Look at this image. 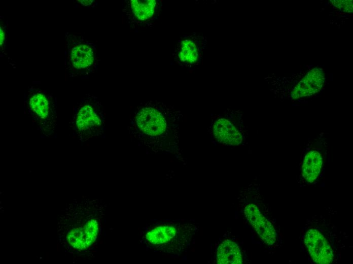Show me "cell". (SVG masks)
Returning <instances> with one entry per match:
<instances>
[{"instance_id": "cell-1", "label": "cell", "mask_w": 353, "mask_h": 264, "mask_svg": "<svg viewBox=\"0 0 353 264\" xmlns=\"http://www.w3.org/2000/svg\"><path fill=\"white\" fill-rule=\"evenodd\" d=\"M197 230V226L191 223L154 225L146 229L142 242L157 251L180 254L190 245Z\"/></svg>"}, {"instance_id": "cell-2", "label": "cell", "mask_w": 353, "mask_h": 264, "mask_svg": "<svg viewBox=\"0 0 353 264\" xmlns=\"http://www.w3.org/2000/svg\"><path fill=\"white\" fill-rule=\"evenodd\" d=\"M169 108L156 101L140 103L133 114L134 129L141 140H151L162 135L167 128Z\"/></svg>"}, {"instance_id": "cell-3", "label": "cell", "mask_w": 353, "mask_h": 264, "mask_svg": "<svg viewBox=\"0 0 353 264\" xmlns=\"http://www.w3.org/2000/svg\"><path fill=\"white\" fill-rule=\"evenodd\" d=\"M160 0H124L122 4L124 22L135 30L154 26L160 15Z\"/></svg>"}, {"instance_id": "cell-4", "label": "cell", "mask_w": 353, "mask_h": 264, "mask_svg": "<svg viewBox=\"0 0 353 264\" xmlns=\"http://www.w3.org/2000/svg\"><path fill=\"white\" fill-rule=\"evenodd\" d=\"M207 42L206 37L196 32L182 36L171 54V64L188 71L194 70L202 62Z\"/></svg>"}, {"instance_id": "cell-5", "label": "cell", "mask_w": 353, "mask_h": 264, "mask_svg": "<svg viewBox=\"0 0 353 264\" xmlns=\"http://www.w3.org/2000/svg\"><path fill=\"white\" fill-rule=\"evenodd\" d=\"M304 242L313 260L317 263L327 264L332 261L333 254L326 239L316 229L308 230Z\"/></svg>"}, {"instance_id": "cell-6", "label": "cell", "mask_w": 353, "mask_h": 264, "mask_svg": "<svg viewBox=\"0 0 353 264\" xmlns=\"http://www.w3.org/2000/svg\"><path fill=\"white\" fill-rule=\"evenodd\" d=\"M244 213L247 220L263 242L269 245H273L276 241L275 231L272 224L258 207L254 204H249L245 207Z\"/></svg>"}, {"instance_id": "cell-7", "label": "cell", "mask_w": 353, "mask_h": 264, "mask_svg": "<svg viewBox=\"0 0 353 264\" xmlns=\"http://www.w3.org/2000/svg\"><path fill=\"white\" fill-rule=\"evenodd\" d=\"M102 120L98 105L92 103H86L79 110L76 124L79 131L87 136H90L99 130Z\"/></svg>"}, {"instance_id": "cell-8", "label": "cell", "mask_w": 353, "mask_h": 264, "mask_svg": "<svg viewBox=\"0 0 353 264\" xmlns=\"http://www.w3.org/2000/svg\"><path fill=\"white\" fill-rule=\"evenodd\" d=\"M213 135L220 143L229 146L237 145L242 142V136L227 119L219 118L214 122Z\"/></svg>"}, {"instance_id": "cell-9", "label": "cell", "mask_w": 353, "mask_h": 264, "mask_svg": "<svg viewBox=\"0 0 353 264\" xmlns=\"http://www.w3.org/2000/svg\"><path fill=\"white\" fill-rule=\"evenodd\" d=\"M70 60L73 65L77 69L92 68L95 60L93 46L87 43L77 45L72 49Z\"/></svg>"}, {"instance_id": "cell-10", "label": "cell", "mask_w": 353, "mask_h": 264, "mask_svg": "<svg viewBox=\"0 0 353 264\" xmlns=\"http://www.w3.org/2000/svg\"><path fill=\"white\" fill-rule=\"evenodd\" d=\"M217 263L221 264H240L242 262L241 251L234 242L226 240L217 249L215 254Z\"/></svg>"}, {"instance_id": "cell-11", "label": "cell", "mask_w": 353, "mask_h": 264, "mask_svg": "<svg viewBox=\"0 0 353 264\" xmlns=\"http://www.w3.org/2000/svg\"><path fill=\"white\" fill-rule=\"evenodd\" d=\"M322 166V157L316 151H311L305 155L302 166V175L309 182H313L317 177Z\"/></svg>"}, {"instance_id": "cell-12", "label": "cell", "mask_w": 353, "mask_h": 264, "mask_svg": "<svg viewBox=\"0 0 353 264\" xmlns=\"http://www.w3.org/2000/svg\"><path fill=\"white\" fill-rule=\"evenodd\" d=\"M32 111L42 119L46 118L49 114V106L46 97L42 93L33 94L29 101Z\"/></svg>"}, {"instance_id": "cell-13", "label": "cell", "mask_w": 353, "mask_h": 264, "mask_svg": "<svg viewBox=\"0 0 353 264\" xmlns=\"http://www.w3.org/2000/svg\"><path fill=\"white\" fill-rule=\"evenodd\" d=\"M5 39V34L4 32V31L3 29H2V28L1 27V31H0V44L1 45H2L3 43L4 40Z\"/></svg>"}, {"instance_id": "cell-14", "label": "cell", "mask_w": 353, "mask_h": 264, "mask_svg": "<svg viewBox=\"0 0 353 264\" xmlns=\"http://www.w3.org/2000/svg\"><path fill=\"white\" fill-rule=\"evenodd\" d=\"M81 3L85 6L90 5L93 1H80Z\"/></svg>"}, {"instance_id": "cell-15", "label": "cell", "mask_w": 353, "mask_h": 264, "mask_svg": "<svg viewBox=\"0 0 353 264\" xmlns=\"http://www.w3.org/2000/svg\"><path fill=\"white\" fill-rule=\"evenodd\" d=\"M348 16H349L348 15L345 14V15H343L341 16L340 17H348Z\"/></svg>"}, {"instance_id": "cell-16", "label": "cell", "mask_w": 353, "mask_h": 264, "mask_svg": "<svg viewBox=\"0 0 353 264\" xmlns=\"http://www.w3.org/2000/svg\"><path fill=\"white\" fill-rule=\"evenodd\" d=\"M330 80H333V74H330Z\"/></svg>"}, {"instance_id": "cell-17", "label": "cell", "mask_w": 353, "mask_h": 264, "mask_svg": "<svg viewBox=\"0 0 353 264\" xmlns=\"http://www.w3.org/2000/svg\"><path fill=\"white\" fill-rule=\"evenodd\" d=\"M48 255H49L48 253V252L46 253V258H47V259H48V258H49Z\"/></svg>"}, {"instance_id": "cell-18", "label": "cell", "mask_w": 353, "mask_h": 264, "mask_svg": "<svg viewBox=\"0 0 353 264\" xmlns=\"http://www.w3.org/2000/svg\"><path fill=\"white\" fill-rule=\"evenodd\" d=\"M57 251H58V244H57Z\"/></svg>"}, {"instance_id": "cell-19", "label": "cell", "mask_w": 353, "mask_h": 264, "mask_svg": "<svg viewBox=\"0 0 353 264\" xmlns=\"http://www.w3.org/2000/svg\"><path fill=\"white\" fill-rule=\"evenodd\" d=\"M322 10H324V8H322Z\"/></svg>"}]
</instances>
